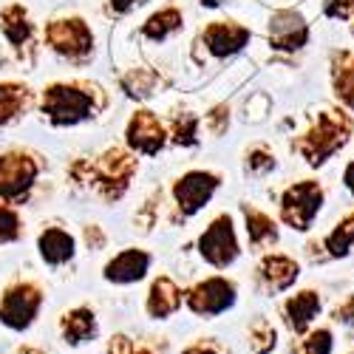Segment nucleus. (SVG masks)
I'll return each mask as SVG.
<instances>
[{
    "instance_id": "obj_1",
    "label": "nucleus",
    "mask_w": 354,
    "mask_h": 354,
    "mask_svg": "<svg viewBox=\"0 0 354 354\" xmlns=\"http://www.w3.org/2000/svg\"><path fill=\"white\" fill-rule=\"evenodd\" d=\"M82 167L88 170V182H94L100 187V193L108 201H113V198H120L125 193L136 162L125 151H120V147H111L97 165H82Z\"/></svg>"
},
{
    "instance_id": "obj_2",
    "label": "nucleus",
    "mask_w": 354,
    "mask_h": 354,
    "mask_svg": "<svg viewBox=\"0 0 354 354\" xmlns=\"http://www.w3.org/2000/svg\"><path fill=\"white\" fill-rule=\"evenodd\" d=\"M40 306H43L40 289L32 283H17L3 295V301H0V323L12 332H23L35 323Z\"/></svg>"
},
{
    "instance_id": "obj_3",
    "label": "nucleus",
    "mask_w": 354,
    "mask_h": 354,
    "mask_svg": "<svg viewBox=\"0 0 354 354\" xmlns=\"http://www.w3.org/2000/svg\"><path fill=\"white\" fill-rule=\"evenodd\" d=\"M94 102L88 94L77 91L71 85H51L43 97V111L51 116L57 125H74L91 113Z\"/></svg>"
},
{
    "instance_id": "obj_4",
    "label": "nucleus",
    "mask_w": 354,
    "mask_h": 354,
    "mask_svg": "<svg viewBox=\"0 0 354 354\" xmlns=\"http://www.w3.org/2000/svg\"><path fill=\"white\" fill-rule=\"evenodd\" d=\"M320 201H323V193L315 182H301V185L289 187L283 193V204H281L283 221L295 230H309L312 218L320 210Z\"/></svg>"
},
{
    "instance_id": "obj_5",
    "label": "nucleus",
    "mask_w": 354,
    "mask_h": 354,
    "mask_svg": "<svg viewBox=\"0 0 354 354\" xmlns=\"http://www.w3.org/2000/svg\"><path fill=\"white\" fill-rule=\"evenodd\" d=\"M348 133V120H332V116H320L317 128L304 139L301 151L312 165H320L326 156H332L337 147L346 142Z\"/></svg>"
},
{
    "instance_id": "obj_6",
    "label": "nucleus",
    "mask_w": 354,
    "mask_h": 354,
    "mask_svg": "<svg viewBox=\"0 0 354 354\" xmlns=\"http://www.w3.org/2000/svg\"><path fill=\"white\" fill-rule=\"evenodd\" d=\"M198 250H201L204 261H210L213 267H227V263L235 261V255H239V241H235L230 216H221L207 227V232H204L198 241Z\"/></svg>"
},
{
    "instance_id": "obj_7",
    "label": "nucleus",
    "mask_w": 354,
    "mask_h": 354,
    "mask_svg": "<svg viewBox=\"0 0 354 354\" xmlns=\"http://www.w3.org/2000/svg\"><path fill=\"white\" fill-rule=\"evenodd\" d=\"M37 176V165L32 156L9 153L0 156V198H20L32 187Z\"/></svg>"
},
{
    "instance_id": "obj_8",
    "label": "nucleus",
    "mask_w": 354,
    "mask_h": 354,
    "mask_svg": "<svg viewBox=\"0 0 354 354\" xmlns=\"http://www.w3.org/2000/svg\"><path fill=\"white\" fill-rule=\"evenodd\" d=\"M235 304V286L224 278H210L187 295V306L196 315H221Z\"/></svg>"
},
{
    "instance_id": "obj_9",
    "label": "nucleus",
    "mask_w": 354,
    "mask_h": 354,
    "mask_svg": "<svg viewBox=\"0 0 354 354\" xmlns=\"http://www.w3.org/2000/svg\"><path fill=\"white\" fill-rule=\"evenodd\" d=\"M46 37L57 51L68 54V57H82L94 46V37H91V32H88V26L77 17L74 20H54L46 28Z\"/></svg>"
},
{
    "instance_id": "obj_10",
    "label": "nucleus",
    "mask_w": 354,
    "mask_h": 354,
    "mask_svg": "<svg viewBox=\"0 0 354 354\" xmlns=\"http://www.w3.org/2000/svg\"><path fill=\"white\" fill-rule=\"evenodd\" d=\"M216 187H218V176L193 170V173L185 176V179L176 182L173 196H176V201H179L182 213H185V216H193L196 210H201L204 204H207V198L213 196Z\"/></svg>"
},
{
    "instance_id": "obj_11",
    "label": "nucleus",
    "mask_w": 354,
    "mask_h": 354,
    "mask_svg": "<svg viewBox=\"0 0 354 354\" xmlns=\"http://www.w3.org/2000/svg\"><path fill=\"white\" fill-rule=\"evenodd\" d=\"M309 40L306 23L295 12H278L270 23V43L281 51H295Z\"/></svg>"
},
{
    "instance_id": "obj_12",
    "label": "nucleus",
    "mask_w": 354,
    "mask_h": 354,
    "mask_svg": "<svg viewBox=\"0 0 354 354\" xmlns=\"http://www.w3.org/2000/svg\"><path fill=\"white\" fill-rule=\"evenodd\" d=\"M128 142L142 153H159V147L165 145V131L159 120L151 111H139L131 125H128Z\"/></svg>"
},
{
    "instance_id": "obj_13",
    "label": "nucleus",
    "mask_w": 354,
    "mask_h": 354,
    "mask_svg": "<svg viewBox=\"0 0 354 354\" xmlns=\"http://www.w3.org/2000/svg\"><path fill=\"white\" fill-rule=\"evenodd\" d=\"M147 267H151V255L142 250H125L116 255L108 267H105V278L111 283H133L139 278H145Z\"/></svg>"
},
{
    "instance_id": "obj_14",
    "label": "nucleus",
    "mask_w": 354,
    "mask_h": 354,
    "mask_svg": "<svg viewBox=\"0 0 354 354\" xmlns=\"http://www.w3.org/2000/svg\"><path fill=\"white\" fill-rule=\"evenodd\" d=\"M250 40V32L235 23H213L207 32H204V43H207V48L218 57H227V54H235L241 51Z\"/></svg>"
},
{
    "instance_id": "obj_15",
    "label": "nucleus",
    "mask_w": 354,
    "mask_h": 354,
    "mask_svg": "<svg viewBox=\"0 0 354 354\" xmlns=\"http://www.w3.org/2000/svg\"><path fill=\"white\" fill-rule=\"evenodd\" d=\"M179 306H182V292H179V286H176L170 278L153 281L151 295H147V315L156 317V320H165V317H170Z\"/></svg>"
},
{
    "instance_id": "obj_16",
    "label": "nucleus",
    "mask_w": 354,
    "mask_h": 354,
    "mask_svg": "<svg viewBox=\"0 0 354 354\" xmlns=\"http://www.w3.org/2000/svg\"><path fill=\"white\" fill-rule=\"evenodd\" d=\"M298 263L286 255H267L261 263V278L267 281L272 289H289L295 281H298Z\"/></svg>"
},
{
    "instance_id": "obj_17",
    "label": "nucleus",
    "mask_w": 354,
    "mask_h": 354,
    "mask_svg": "<svg viewBox=\"0 0 354 354\" xmlns=\"http://www.w3.org/2000/svg\"><path fill=\"white\" fill-rule=\"evenodd\" d=\"M63 337L66 343L71 346H80V343H88L97 337V320H94V312L91 309H74L63 317Z\"/></svg>"
},
{
    "instance_id": "obj_18",
    "label": "nucleus",
    "mask_w": 354,
    "mask_h": 354,
    "mask_svg": "<svg viewBox=\"0 0 354 354\" xmlns=\"http://www.w3.org/2000/svg\"><path fill=\"white\" fill-rule=\"evenodd\" d=\"M40 255L46 263H51V267L66 263L74 255V239L63 230H46L40 235Z\"/></svg>"
},
{
    "instance_id": "obj_19",
    "label": "nucleus",
    "mask_w": 354,
    "mask_h": 354,
    "mask_svg": "<svg viewBox=\"0 0 354 354\" xmlns=\"http://www.w3.org/2000/svg\"><path fill=\"white\" fill-rule=\"evenodd\" d=\"M320 312V298L315 292H301L286 304V315H289V323L295 332H306V326L315 320V315Z\"/></svg>"
},
{
    "instance_id": "obj_20",
    "label": "nucleus",
    "mask_w": 354,
    "mask_h": 354,
    "mask_svg": "<svg viewBox=\"0 0 354 354\" xmlns=\"http://www.w3.org/2000/svg\"><path fill=\"white\" fill-rule=\"evenodd\" d=\"M3 32H6V37L15 46H23L28 40V35H32V26H28V20H26L23 6H9L3 12Z\"/></svg>"
},
{
    "instance_id": "obj_21",
    "label": "nucleus",
    "mask_w": 354,
    "mask_h": 354,
    "mask_svg": "<svg viewBox=\"0 0 354 354\" xmlns=\"http://www.w3.org/2000/svg\"><path fill=\"white\" fill-rule=\"evenodd\" d=\"M182 26V15L176 12V9H165L159 15H153L151 20L145 23V37H151V40H165L170 32H176V28Z\"/></svg>"
},
{
    "instance_id": "obj_22",
    "label": "nucleus",
    "mask_w": 354,
    "mask_h": 354,
    "mask_svg": "<svg viewBox=\"0 0 354 354\" xmlns=\"http://www.w3.org/2000/svg\"><path fill=\"white\" fill-rule=\"evenodd\" d=\"M26 105V88L20 85H0V125L12 122Z\"/></svg>"
},
{
    "instance_id": "obj_23",
    "label": "nucleus",
    "mask_w": 354,
    "mask_h": 354,
    "mask_svg": "<svg viewBox=\"0 0 354 354\" xmlns=\"http://www.w3.org/2000/svg\"><path fill=\"white\" fill-rule=\"evenodd\" d=\"M247 232H250V241L263 244V241L275 239V224L267 216H263V213L247 207Z\"/></svg>"
},
{
    "instance_id": "obj_24",
    "label": "nucleus",
    "mask_w": 354,
    "mask_h": 354,
    "mask_svg": "<svg viewBox=\"0 0 354 354\" xmlns=\"http://www.w3.org/2000/svg\"><path fill=\"white\" fill-rule=\"evenodd\" d=\"M351 244H354V216H348V218L329 235V239H326V250H329L332 255H346Z\"/></svg>"
},
{
    "instance_id": "obj_25",
    "label": "nucleus",
    "mask_w": 354,
    "mask_h": 354,
    "mask_svg": "<svg viewBox=\"0 0 354 354\" xmlns=\"http://www.w3.org/2000/svg\"><path fill=\"white\" fill-rule=\"evenodd\" d=\"M153 82H156V74H153V71H145V68H136V71H131V74L122 80L125 91H128L131 97H147V94L153 91Z\"/></svg>"
},
{
    "instance_id": "obj_26",
    "label": "nucleus",
    "mask_w": 354,
    "mask_h": 354,
    "mask_svg": "<svg viewBox=\"0 0 354 354\" xmlns=\"http://www.w3.org/2000/svg\"><path fill=\"white\" fill-rule=\"evenodd\" d=\"M252 348H255V354H267V351H272L275 348V329L270 326L267 320H258L255 326H252Z\"/></svg>"
},
{
    "instance_id": "obj_27",
    "label": "nucleus",
    "mask_w": 354,
    "mask_h": 354,
    "mask_svg": "<svg viewBox=\"0 0 354 354\" xmlns=\"http://www.w3.org/2000/svg\"><path fill=\"white\" fill-rule=\"evenodd\" d=\"M17 239H20V218H17L15 210L0 204V244L17 241Z\"/></svg>"
},
{
    "instance_id": "obj_28",
    "label": "nucleus",
    "mask_w": 354,
    "mask_h": 354,
    "mask_svg": "<svg viewBox=\"0 0 354 354\" xmlns=\"http://www.w3.org/2000/svg\"><path fill=\"white\" fill-rule=\"evenodd\" d=\"M304 354H332V332L329 329H317L309 335L304 343Z\"/></svg>"
},
{
    "instance_id": "obj_29",
    "label": "nucleus",
    "mask_w": 354,
    "mask_h": 354,
    "mask_svg": "<svg viewBox=\"0 0 354 354\" xmlns=\"http://www.w3.org/2000/svg\"><path fill=\"white\" fill-rule=\"evenodd\" d=\"M337 94L348 105H354V63L346 66V68H340V74H337Z\"/></svg>"
},
{
    "instance_id": "obj_30",
    "label": "nucleus",
    "mask_w": 354,
    "mask_h": 354,
    "mask_svg": "<svg viewBox=\"0 0 354 354\" xmlns=\"http://www.w3.org/2000/svg\"><path fill=\"white\" fill-rule=\"evenodd\" d=\"M176 142H182V145H193L196 142V120L193 116H182V120H176Z\"/></svg>"
},
{
    "instance_id": "obj_31",
    "label": "nucleus",
    "mask_w": 354,
    "mask_h": 354,
    "mask_svg": "<svg viewBox=\"0 0 354 354\" xmlns=\"http://www.w3.org/2000/svg\"><path fill=\"white\" fill-rule=\"evenodd\" d=\"M354 12V0H329L326 15L329 17H348Z\"/></svg>"
},
{
    "instance_id": "obj_32",
    "label": "nucleus",
    "mask_w": 354,
    "mask_h": 354,
    "mask_svg": "<svg viewBox=\"0 0 354 354\" xmlns=\"http://www.w3.org/2000/svg\"><path fill=\"white\" fill-rule=\"evenodd\" d=\"M108 354H133V343L125 335H116L108 343Z\"/></svg>"
},
{
    "instance_id": "obj_33",
    "label": "nucleus",
    "mask_w": 354,
    "mask_h": 354,
    "mask_svg": "<svg viewBox=\"0 0 354 354\" xmlns=\"http://www.w3.org/2000/svg\"><path fill=\"white\" fill-rule=\"evenodd\" d=\"M335 320H340V323H348V326L354 323V295H351V298H348L343 306H337V309H335Z\"/></svg>"
},
{
    "instance_id": "obj_34",
    "label": "nucleus",
    "mask_w": 354,
    "mask_h": 354,
    "mask_svg": "<svg viewBox=\"0 0 354 354\" xmlns=\"http://www.w3.org/2000/svg\"><path fill=\"white\" fill-rule=\"evenodd\" d=\"M227 113H230V111H227L224 105H221V108H216V111L210 113V128H213L216 133H221V131H224V122H227Z\"/></svg>"
},
{
    "instance_id": "obj_35",
    "label": "nucleus",
    "mask_w": 354,
    "mask_h": 354,
    "mask_svg": "<svg viewBox=\"0 0 354 354\" xmlns=\"http://www.w3.org/2000/svg\"><path fill=\"white\" fill-rule=\"evenodd\" d=\"M250 167H252V170H263V167H272V159H270L267 153L255 151V153H252V159H250Z\"/></svg>"
},
{
    "instance_id": "obj_36",
    "label": "nucleus",
    "mask_w": 354,
    "mask_h": 354,
    "mask_svg": "<svg viewBox=\"0 0 354 354\" xmlns=\"http://www.w3.org/2000/svg\"><path fill=\"white\" fill-rule=\"evenodd\" d=\"M85 239H88V244H91V247H100V244H102V235L97 232V227L88 230V232H85Z\"/></svg>"
},
{
    "instance_id": "obj_37",
    "label": "nucleus",
    "mask_w": 354,
    "mask_h": 354,
    "mask_svg": "<svg viewBox=\"0 0 354 354\" xmlns=\"http://www.w3.org/2000/svg\"><path fill=\"white\" fill-rule=\"evenodd\" d=\"M136 3V0H111V6L116 9V12H125V9H131Z\"/></svg>"
},
{
    "instance_id": "obj_38",
    "label": "nucleus",
    "mask_w": 354,
    "mask_h": 354,
    "mask_svg": "<svg viewBox=\"0 0 354 354\" xmlns=\"http://www.w3.org/2000/svg\"><path fill=\"white\" fill-rule=\"evenodd\" d=\"M346 185H348V190L354 193V165L346 167Z\"/></svg>"
},
{
    "instance_id": "obj_39",
    "label": "nucleus",
    "mask_w": 354,
    "mask_h": 354,
    "mask_svg": "<svg viewBox=\"0 0 354 354\" xmlns=\"http://www.w3.org/2000/svg\"><path fill=\"white\" fill-rule=\"evenodd\" d=\"M185 354H218V351H213V348H204V346H193V348H187Z\"/></svg>"
},
{
    "instance_id": "obj_40",
    "label": "nucleus",
    "mask_w": 354,
    "mask_h": 354,
    "mask_svg": "<svg viewBox=\"0 0 354 354\" xmlns=\"http://www.w3.org/2000/svg\"><path fill=\"white\" fill-rule=\"evenodd\" d=\"M17 354H46V351L43 348H32V346H23Z\"/></svg>"
},
{
    "instance_id": "obj_41",
    "label": "nucleus",
    "mask_w": 354,
    "mask_h": 354,
    "mask_svg": "<svg viewBox=\"0 0 354 354\" xmlns=\"http://www.w3.org/2000/svg\"><path fill=\"white\" fill-rule=\"evenodd\" d=\"M201 3H207V6H218L221 0H201Z\"/></svg>"
},
{
    "instance_id": "obj_42",
    "label": "nucleus",
    "mask_w": 354,
    "mask_h": 354,
    "mask_svg": "<svg viewBox=\"0 0 354 354\" xmlns=\"http://www.w3.org/2000/svg\"><path fill=\"white\" fill-rule=\"evenodd\" d=\"M133 354H151V351H147V348H139V351H136V348H133Z\"/></svg>"
}]
</instances>
